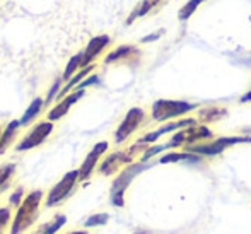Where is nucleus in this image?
<instances>
[{
    "instance_id": "1",
    "label": "nucleus",
    "mask_w": 251,
    "mask_h": 234,
    "mask_svg": "<svg viewBox=\"0 0 251 234\" xmlns=\"http://www.w3.org/2000/svg\"><path fill=\"white\" fill-rule=\"evenodd\" d=\"M41 200H43V190H33L29 195H26L12 219L10 234H24L31 226H34V222L40 217Z\"/></svg>"
},
{
    "instance_id": "2",
    "label": "nucleus",
    "mask_w": 251,
    "mask_h": 234,
    "mask_svg": "<svg viewBox=\"0 0 251 234\" xmlns=\"http://www.w3.org/2000/svg\"><path fill=\"white\" fill-rule=\"evenodd\" d=\"M155 162H140L139 161V162H133V164L126 166L125 169H122L120 175L116 176L115 182H113V185H111V197H109L111 204L115 205V207H123V205H125V191H126V188L130 186V183H132L140 173H144L146 169L152 168Z\"/></svg>"
},
{
    "instance_id": "3",
    "label": "nucleus",
    "mask_w": 251,
    "mask_h": 234,
    "mask_svg": "<svg viewBox=\"0 0 251 234\" xmlns=\"http://www.w3.org/2000/svg\"><path fill=\"white\" fill-rule=\"evenodd\" d=\"M197 104L186 101H173V99H159L152 104V118L155 122H166V120L183 116L193 111Z\"/></svg>"
},
{
    "instance_id": "4",
    "label": "nucleus",
    "mask_w": 251,
    "mask_h": 234,
    "mask_svg": "<svg viewBox=\"0 0 251 234\" xmlns=\"http://www.w3.org/2000/svg\"><path fill=\"white\" fill-rule=\"evenodd\" d=\"M79 182H80L79 169H74V171L65 173V176H63V178L60 180L50 191H48L47 200H45V207L51 208V207H55V205L62 204L63 200H67V198L74 193V190H75V186Z\"/></svg>"
},
{
    "instance_id": "5",
    "label": "nucleus",
    "mask_w": 251,
    "mask_h": 234,
    "mask_svg": "<svg viewBox=\"0 0 251 234\" xmlns=\"http://www.w3.org/2000/svg\"><path fill=\"white\" fill-rule=\"evenodd\" d=\"M251 142V137H221V139L208 142V144H199V145H188L185 149L186 152H192L197 156H219L227 147L236 144H248Z\"/></svg>"
},
{
    "instance_id": "6",
    "label": "nucleus",
    "mask_w": 251,
    "mask_h": 234,
    "mask_svg": "<svg viewBox=\"0 0 251 234\" xmlns=\"http://www.w3.org/2000/svg\"><path fill=\"white\" fill-rule=\"evenodd\" d=\"M207 139H212V130L208 127L197 125V127H190V129H183L171 140L166 142V145H168V149H175L179 147V145L188 147V145H195L197 142L207 140Z\"/></svg>"
},
{
    "instance_id": "7",
    "label": "nucleus",
    "mask_w": 251,
    "mask_h": 234,
    "mask_svg": "<svg viewBox=\"0 0 251 234\" xmlns=\"http://www.w3.org/2000/svg\"><path fill=\"white\" fill-rule=\"evenodd\" d=\"M53 129H55V127H53V123L48 122V120L47 122L36 123V125L29 130V133H27V135L16 145V151L17 152H26V151H31V149L38 147V145H41L45 140L48 139V137L51 135Z\"/></svg>"
},
{
    "instance_id": "8",
    "label": "nucleus",
    "mask_w": 251,
    "mask_h": 234,
    "mask_svg": "<svg viewBox=\"0 0 251 234\" xmlns=\"http://www.w3.org/2000/svg\"><path fill=\"white\" fill-rule=\"evenodd\" d=\"M144 118H146V113H144L142 108H132L128 109V113L125 115L123 122L120 123V127L115 132V142L116 144H122L142 125Z\"/></svg>"
},
{
    "instance_id": "9",
    "label": "nucleus",
    "mask_w": 251,
    "mask_h": 234,
    "mask_svg": "<svg viewBox=\"0 0 251 234\" xmlns=\"http://www.w3.org/2000/svg\"><path fill=\"white\" fill-rule=\"evenodd\" d=\"M133 156L128 151H120V152H113L108 157L100 164V173L102 176H111L115 173H118L120 169H125L123 166H130L133 164Z\"/></svg>"
},
{
    "instance_id": "10",
    "label": "nucleus",
    "mask_w": 251,
    "mask_h": 234,
    "mask_svg": "<svg viewBox=\"0 0 251 234\" xmlns=\"http://www.w3.org/2000/svg\"><path fill=\"white\" fill-rule=\"evenodd\" d=\"M108 147H109L108 142H104V140L98 142V144L93 147V151L86 156V159H84V162L80 164V168H79L80 182H87V180L91 178V175H93L94 169H96V166H98V161H100L101 156L108 151Z\"/></svg>"
},
{
    "instance_id": "11",
    "label": "nucleus",
    "mask_w": 251,
    "mask_h": 234,
    "mask_svg": "<svg viewBox=\"0 0 251 234\" xmlns=\"http://www.w3.org/2000/svg\"><path fill=\"white\" fill-rule=\"evenodd\" d=\"M84 94H86V91L82 89H75L74 93H70L69 96H65V98L62 99V101H58V104L53 106V108L48 111L47 115V120L48 122H58V120H62L63 116L67 115V113L70 111V108H72L74 104H75L77 101H79L80 98H84Z\"/></svg>"
},
{
    "instance_id": "12",
    "label": "nucleus",
    "mask_w": 251,
    "mask_h": 234,
    "mask_svg": "<svg viewBox=\"0 0 251 234\" xmlns=\"http://www.w3.org/2000/svg\"><path fill=\"white\" fill-rule=\"evenodd\" d=\"M109 43H111V38H109L108 34H100V36H94L93 40L87 43V47L84 48V52H82V55H84L82 69H84V67L93 65L94 60L101 55V52L108 47Z\"/></svg>"
},
{
    "instance_id": "13",
    "label": "nucleus",
    "mask_w": 251,
    "mask_h": 234,
    "mask_svg": "<svg viewBox=\"0 0 251 234\" xmlns=\"http://www.w3.org/2000/svg\"><path fill=\"white\" fill-rule=\"evenodd\" d=\"M197 125H199V123H197L195 118H185V120H179V122H173V123H168V125L161 127V129L155 130V132H151V133H147V135H144L142 139H139V142H142V144H152V142H155L159 137L166 135V133H169V132L190 129V127H197Z\"/></svg>"
},
{
    "instance_id": "14",
    "label": "nucleus",
    "mask_w": 251,
    "mask_h": 234,
    "mask_svg": "<svg viewBox=\"0 0 251 234\" xmlns=\"http://www.w3.org/2000/svg\"><path fill=\"white\" fill-rule=\"evenodd\" d=\"M161 164H171V162H190V164H200L201 156L192 154V152H168L159 159Z\"/></svg>"
},
{
    "instance_id": "15",
    "label": "nucleus",
    "mask_w": 251,
    "mask_h": 234,
    "mask_svg": "<svg viewBox=\"0 0 251 234\" xmlns=\"http://www.w3.org/2000/svg\"><path fill=\"white\" fill-rule=\"evenodd\" d=\"M43 108H45V99L43 98H34L33 101H31V104L26 108V111L23 113V116H21V120H19L21 127H27L31 122H34V120L40 116V113Z\"/></svg>"
},
{
    "instance_id": "16",
    "label": "nucleus",
    "mask_w": 251,
    "mask_h": 234,
    "mask_svg": "<svg viewBox=\"0 0 251 234\" xmlns=\"http://www.w3.org/2000/svg\"><path fill=\"white\" fill-rule=\"evenodd\" d=\"M21 129V123L19 120H12L9 125L5 127V130L2 132V137H0V156L9 149V145L12 144L14 139L17 135V130Z\"/></svg>"
},
{
    "instance_id": "17",
    "label": "nucleus",
    "mask_w": 251,
    "mask_h": 234,
    "mask_svg": "<svg viewBox=\"0 0 251 234\" xmlns=\"http://www.w3.org/2000/svg\"><path fill=\"white\" fill-rule=\"evenodd\" d=\"M65 222H67L65 214H56L51 221H48V222H45L43 226H40L34 234H56L63 226H65Z\"/></svg>"
},
{
    "instance_id": "18",
    "label": "nucleus",
    "mask_w": 251,
    "mask_h": 234,
    "mask_svg": "<svg viewBox=\"0 0 251 234\" xmlns=\"http://www.w3.org/2000/svg\"><path fill=\"white\" fill-rule=\"evenodd\" d=\"M82 60H84L82 52L75 53V55H74L72 58L69 60V63H67L65 70H63V74H62V80L69 82V80L72 79V77L75 76L77 72H79V69H82Z\"/></svg>"
},
{
    "instance_id": "19",
    "label": "nucleus",
    "mask_w": 251,
    "mask_h": 234,
    "mask_svg": "<svg viewBox=\"0 0 251 234\" xmlns=\"http://www.w3.org/2000/svg\"><path fill=\"white\" fill-rule=\"evenodd\" d=\"M135 52H137L135 47H130V45H123V47H118L116 50H113V52L109 53V55L104 58V63H106V65H109V63H115V62H118V60L128 58V56L133 55Z\"/></svg>"
},
{
    "instance_id": "20",
    "label": "nucleus",
    "mask_w": 251,
    "mask_h": 234,
    "mask_svg": "<svg viewBox=\"0 0 251 234\" xmlns=\"http://www.w3.org/2000/svg\"><path fill=\"white\" fill-rule=\"evenodd\" d=\"M227 115L224 108H217V106H208V108L200 109L199 120L200 122H217V120L224 118Z\"/></svg>"
},
{
    "instance_id": "21",
    "label": "nucleus",
    "mask_w": 251,
    "mask_h": 234,
    "mask_svg": "<svg viewBox=\"0 0 251 234\" xmlns=\"http://www.w3.org/2000/svg\"><path fill=\"white\" fill-rule=\"evenodd\" d=\"M157 2H159V0H144V2L140 3V5L137 7V9L133 10L132 14H130V17L126 19V24H132L133 19H137V17L146 16V14L149 12L151 9H154V7L157 5Z\"/></svg>"
},
{
    "instance_id": "22",
    "label": "nucleus",
    "mask_w": 251,
    "mask_h": 234,
    "mask_svg": "<svg viewBox=\"0 0 251 234\" xmlns=\"http://www.w3.org/2000/svg\"><path fill=\"white\" fill-rule=\"evenodd\" d=\"M16 175V164L9 162V164L0 166V188H5L10 183V180Z\"/></svg>"
},
{
    "instance_id": "23",
    "label": "nucleus",
    "mask_w": 251,
    "mask_h": 234,
    "mask_svg": "<svg viewBox=\"0 0 251 234\" xmlns=\"http://www.w3.org/2000/svg\"><path fill=\"white\" fill-rule=\"evenodd\" d=\"M109 221V214L100 212V214H93L84 221V228H98V226H104Z\"/></svg>"
},
{
    "instance_id": "24",
    "label": "nucleus",
    "mask_w": 251,
    "mask_h": 234,
    "mask_svg": "<svg viewBox=\"0 0 251 234\" xmlns=\"http://www.w3.org/2000/svg\"><path fill=\"white\" fill-rule=\"evenodd\" d=\"M62 77L60 79H56L55 82H53V86L50 87V91H48V96H47V99H45V106H50L53 101H56V98H58V94H60V91H62Z\"/></svg>"
},
{
    "instance_id": "25",
    "label": "nucleus",
    "mask_w": 251,
    "mask_h": 234,
    "mask_svg": "<svg viewBox=\"0 0 251 234\" xmlns=\"http://www.w3.org/2000/svg\"><path fill=\"white\" fill-rule=\"evenodd\" d=\"M201 2H203V0H190V2L186 3V5L183 7L181 10H179V14H178V16H179V19H181V21L190 19V16H192V14L195 12V10H197V7H199Z\"/></svg>"
},
{
    "instance_id": "26",
    "label": "nucleus",
    "mask_w": 251,
    "mask_h": 234,
    "mask_svg": "<svg viewBox=\"0 0 251 234\" xmlns=\"http://www.w3.org/2000/svg\"><path fill=\"white\" fill-rule=\"evenodd\" d=\"M23 202H24V186H17L16 190H14L12 193H10L9 204H10V207L19 208Z\"/></svg>"
},
{
    "instance_id": "27",
    "label": "nucleus",
    "mask_w": 251,
    "mask_h": 234,
    "mask_svg": "<svg viewBox=\"0 0 251 234\" xmlns=\"http://www.w3.org/2000/svg\"><path fill=\"white\" fill-rule=\"evenodd\" d=\"M166 149H168V145H166V144H162V145H152V147H149L146 152H144V156L140 157V162H149V159H152L154 156H157L159 152L166 151Z\"/></svg>"
},
{
    "instance_id": "28",
    "label": "nucleus",
    "mask_w": 251,
    "mask_h": 234,
    "mask_svg": "<svg viewBox=\"0 0 251 234\" xmlns=\"http://www.w3.org/2000/svg\"><path fill=\"white\" fill-rule=\"evenodd\" d=\"M10 221V208L9 207H2L0 208V234H3L5 228L9 226Z\"/></svg>"
},
{
    "instance_id": "29",
    "label": "nucleus",
    "mask_w": 251,
    "mask_h": 234,
    "mask_svg": "<svg viewBox=\"0 0 251 234\" xmlns=\"http://www.w3.org/2000/svg\"><path fill=\"white\" fill-rule=\"evenodd\" d=\"M101 80H100V76H96V74H91L89 77H86V79L82 80V82L79 84V86L75 87V89H86V87H89V86H96V84H100ZM74 89V91H75Z\"/></svg>"
},
{
    "instance_id": "30",
    "label": "nucleus",
    "mask_w": 251,
    "mask_h": 234,
    "mask_svg": "<svg viewBox=\"0 0 251 234\" xmlns=\"http://www.w3.org/2000/svg\"><path fill=\"white\" fill-rule=\"evenodd\" d=\"M162 33L164 31H157V33H154V34H149V36H146V38H142V43H151V41H155V40H159V38L162 36Z\"/></svg>"
},
{
    "instance_id": "31",
    "label": "nucleus",
    "mask_w": 251,
    "mask_h": 234,
    "mask_svg": "<svg viewBox=\"0 0 251 234\" xmlns=\"http://www.w3.org/2000/svg\"><path fill=\"white\" fill-rule=\"evenodd\" d=\"M69 234H89L87 231H72V233H69Z\"/></svg>"
},
{
    "instance_id": "32",
    "label": "nucleus",
    "mask_w": 251,
    "mask_h": 234,
    "mask_svg": "<svg viewBox=\"0 0 251 234\" xmlns=\"http://www.w3.org/2000/svg\"><path fill=\"white\" fill-rule=\"evenodd\" d=\"M133 234H149V233H146V231H137V233H133Z\"/></svg>"
},
{
    "instance_id": "33",
    "label": "nucleus",
    "mask_w": 251,
    "mask_h": 234,
    "mask_svg": "<svg viewBox=\"0 0 251 234\" xmlns=\"http://www.w3.org/2000/svg\"><path fill=\"white\" fill-rule=\"evenodd\" d=\"M0 137H2V130H0Z\"/></svg>"
}]
</instances>
